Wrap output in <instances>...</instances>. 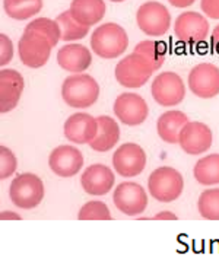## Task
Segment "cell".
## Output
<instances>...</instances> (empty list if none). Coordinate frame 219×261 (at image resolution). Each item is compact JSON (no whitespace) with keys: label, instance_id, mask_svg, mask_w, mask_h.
Returning <instances> with one entry per match:
<instances>
[{"label":"cell","instance_id":"6da1fadb","mask_svg":"<svg viewBox=\"0 0 219 261\" xmlns=\"http://www.w3.org/2000/svg\"><path fill=\"white\" fill-rule=\"evenodd\" d=\"M62 98L72 108H89L100 98V85L91 74L75 73L64 79Z\"/></svg>","mask_w":219,"mask_h":261},{"label":"cell","instance_id":"7a4b0ae2","mask_svg":"<svg viewBox=\"0 0 219 261\" xmlns=\"http://www.w3.org/2000/svg\"><path fill=\"white\" fill-rule=\"evenodd\" d=\"M92 51L101 59H117L129 47V37L126 31L114 22L100 25L91 37Z\"/></svg>","mask_w":219,"mask_h":261},{"label":"cell","instance_id":"3957f363","mask_svg":"<svg viewBox=\"0 0 219 261\" xmlns=\"http://www.w3.org/2000/svg\"><path fill=\"white\" fill-rule=\"evenodd\" d=\"M183 188L184 179L176 168H157L148 179V190L159 203H171L177 200L183 193Z\"/></svg>","mask_w":219,"mask_h":261},{"label":"cell","instance_id":"277c9868","mask_svg":"<svg viewBox=\"0 0 219 261\" xmlns=\"http://www.w3.org/2000/svg\"><path fill=\"white\" fill-rule=\"evenodd\" d=\"M9 197L19 209H35L44 199V184L41 178L31 172L19 174L12 181Z\"/></svg>","mask_w":219,"mask_h":261},{"label":"cell","instance_id":"5b68a950","mask_svg":"<svg viewBox=\"0 0 219 261\" xmlns=\"http://www.w3.org/2000/svg\"><path fill=\"white\" fill-rule=\"evenodd\" d=\"M154 72L155 69L151 66V63L139 53L133 51L118 62L114 73L117 82L121 86L136 89L146 85Z\"/></svg>","mask_w":219,"mask_h":261},{"label":"cell","instance_id":"8992f818","mask_svg":"<svg viewBox=\"0 0 219 261\" xmlns=\"http://www.w3.org/2000/svg\"><path fill=\"white\" fill-rule=\"evenodd\" d=\"M136 22L140 31L149 37L165 35L171 25V15L159 2H146L136 13Z\"/></svg>","mask_w":219,"mask_h":261},{"label":"cell","instance_id":"52a82bcc","mask_svg":"<svg viewBox=\"0 0 219 261\" xmlns=\"http://www.w3.org/2000/svg\"><path fill=\"white\" fill-rule=\"evenodd\" d=\"M53 45L47 38L34 31H25L18 42V53L23 66L40 69L48 62Z\"/></svg>","mask_w":219,"mask_h":261},{"label":"cell","instance_id":"ba28073f","mask_svg":"<svg viewBox=\"0 0 219 261\" xmlns=\"http://www.w3.org/2000/svg\"><path fill=\"white\" fill-rule=\"evenodd\" d=\"M152 98L161 107L178 105L186 96V85L174 72H162L154 79L151 86Z\"/></svg>","mask_w":219,"mask_h":261},{"label":"cell","instance_id":"9c48e42d","mask_svg":"<svg viewBox=\"0 0 219 261\" xmlns=\"http://www.w3.org/2000/svg\"><path fill=\"white\" fill-rule=\"evenodd\" d=\"M188 88L193 94L210 99L219 95V67L212 63H200L188 73Z\"/></svg>","mask_w":219,"mask_h":261},{"label":"cell","instance_id":"30bf717a","mask_svg":"<svg viewBox=\"0 0 219 261\" xmlns=\"http://www.w3.org/2000/svg\"><path fill=\"white\" fill-rule=\"evenodd\" d=\"M114 206L127 216H139L146 210L148 194L145 188L137 182H121L115 187L113 194Z\"/></svg>","mask_w":219,"mask_h":261},{"label":"cell","instance_id":"8fae6325","mask_svg":"<svg viewBox=\"0 0 219 261\" xmlns=\"http://www.w3.org/2000/svg\"><path fill=\"white\" fill-rule=\"evenodd\" d=\"M113 167L120 177L140 175L146 167V153L137 143H125L113 155Z\"/></svg>","mask_w":219,"mask_h":261},{"label":"cell","instance_id":"7c38bea8","mask_svg":"<svg viewBox=\"0 0 219 261\" xmlns=\"http://www.w3.org/2000/svg\"><path fill=\"white\" fill-rule=\"evenodd\" d=\"M213 143V133L209 125L200 121H188L180 132L178 145L188 155H200L208 152Z\"/></svg>","mask_w":219,"mask_h":261},{"label":"cell","instance_id":"4fadbf2b","mask_svg":"<svg viewBox=\"0 0 219 261\" xmlns=\"http://www.w3.org/2000/svg\"><path fill=\"white\" fill-rule=\"evenodd\" d=\"M174 32L181 42L198 44L209 35V22L199 12H183L176 19Z\"/></svg>","mask_w":219,"mask_h":261},{"label":"cell","instance_id":"5bb4252c","mask_svg":"<svg viewBox=\"0 0 219 261\" xmlns=\"http://www.w3.org/2000/svg\"><path fill=\"white\" fill-rule=\"evenodd\" d=\"M114 114L123 124L135 127L145 123L149 114V108L140 95L125 92L115 98Z\"/></svg>","mask_w":219,"mask_h":261},{"label":"cell","instance_id":"9a60e30c","mask_svg":"<svg viewBox=\"0 0 219 261\" xmlns=\"http://www.w3.org/2000/svg\"><path fill=\"white\" fill-rule=\"evenodd\" d=\"M48 165L53 172L59 177H75L84 168V155L76 147L70 145H63L53 150L48 158Z\"/></svg>","mask_w":219,"mask_h":261},{"label":"cell","instance_id":"2e32d148","mask_svg":"<svg viewBox=\"0 0 219 261\" xmlns=\"http://www.w3.org/2000/svg\"><path fill=\"white\" fill-rule=\"evenodd\" d=\"M63 130L72 143L89 145L98 133V120L86 113H76L66 120Z\"/></svg>","mask_w":219,"mask_h":261},{"label":"cell","instance_id":"e0dca14e","mask_svg":"<svg viewBox=\"0 0 219 261\" xmlns=\"http://www.w3.org/2000/svg\"><path fill=\"white\" fill-rule=\"evenodd\" d=\"M25 81L22 74L13 69H5L0 72V113H11L18 107Z\"/></svg>","mask_w":219,"mask_h":261},{"label":"cell","instance_id":"ac0fdd59","mask_svg":"<svg viewBox=\"0 0 219 261\" xmlns=\"http://www.w3.org/2000/svg\"><path fill=\"white\" fill-rule=\"evenodd\" d=\"M115 177L107 165L94 164L88 167L81 175V186L89 196H105L114 187Z\"/></svg>","mask_w":219,"mask_h":261},{"label":"cell","instance_id":"d6986e66","mask_svg":"<svg viewBox=\"0 0 219 261\" xmlns=\"http://www.w3.org/2000/svg\"><path fill=\"white\" fill-rule=\"evenodd\" d=\"M57 63L69 73H84L92 63V54L82 44H66L57 53Z\"/></svg>","mask_w":219,"mask_h":261},{"label":"cell","instance_id":"ffe728a7","mask_svg":"<svg viewBox=\"0 0 219 261\" xmlns=\"http://www.w3.org/2000/svg\"><path fill=\"white\" fill-rule=\"evenodd\" d=\"M98 120V133L94 137V140L89 143L92 150L104 153L111 150L120 140V127L117 124L114 118L108 115H100L96 117Z\"/></svg>","mask_w":219,"mask_h":261},{"label":"cell","instance_id":"44dd1931","mask_svg":"<svg viewBox=\"0 0 219 261\" xmlns=\"http://www.w3.org/2000/svg\"><path fill=\"white\" fill-rule=\"evenodd\" d=\"M188 123V117L183 111L173 110L167 111L158 118L157 132L159 137L169 145H176L178 143L180 139V132L183 130V127Z\"/></svg>","mask_w":219,"mask_h":261},{"label":"cell","instance_id":"7402d4cb","mask_svg":"<svg viewBox=\"0 0 219 261\" xmlns=\"http://www.w3.org/2000/svg\"><path fill=\"white\" fill-rule=\"evenodd\" d=\"M69 11L76 21L92 27L104 18L107 6L104 0H72Z\"/></svg>","mask_w":219,"mask_h":261},{"label":"cell","instance_id":"603a6c76","mask_svg":"<svg viewBox=\"0 0 219 261\" xmlns=\"http://www.w3.org/2000/svg\"><path fill=\"white\" fill-rule=\"evenodd\" d=\"M194 178L200 186L210 187L219 184V153H212L199 159L193 169Z\"/></svg>","mask_w":219,"mask_h":261},{"label":"cell","instance_id":"cb8c5ba5","mask_svg":"<svg viewBox=\"0 0 219 261\" xmlns=\"http://www.w3.org/2000/svg\"><path fill=\"white\" fill-rule=\"evenodd\" d=\"M6 15L15 21H25L42 9V0H3Z\"/></svg>","mask_w":219,"mask_h":261},{"label":"cell","instance_id":"d4e9b609","mask_svg":"<svg viewBox=\"0 0 219 261\" xmlns=\"http://www.w3.org/2000/svg\"><path fill=\"white\" fill-rule=\"evenodd\" d=\"M56 21H57L59 27H60V32H62L60 40H62V41H78V40L85 38V37L89 34V27L76 21L72 16L70 11L62 12V13L56 18Z\"/></svg>","mask_w":219,"mask_h":261},{"label":"cell","instance_id":"484cf974","mask_svg":"<svg viewBox=\"0 0 219 261\" xmlns=\"http://www.w3.org/2000/svg\"><path fill=\"white\" fill-rule=\"evenodd\" d=\"M135 53H139L140 56H143L148 62L151 63V66L158 70L164 62H165V56H167V45L161 41H145L137 42L135 47Z\"/></svg>","mask_w":219,"mask_h":261},{"label":"cell","instance_id":"4316f807","mask_svg":"<svg viewBox=\"0 0 219 261\" xmlns=\"http://www.w3.org/2000/svg\"><path fill=\"white\" fill-rule=\"evenodd\" d=\"M200 216L206 220H219V188L205 190L198 201Z\"/></svg>","mask_w":219,"mask_h":261},{"label":"cell","instance_id":"83f0119b","mask_svg":"<svg viewBox=\"0 0 219 261\" xmlns=\"http://www.w3.org/2000/svg\"><path fill=\"white\" fill-rule=\"evenodd\" d=\"M25 31H34L40 34V35H42L44 38H47L50 41L53 47L57 45V42L60 41V35H62L57 21H53V19H48V18L34 19L27 25Z\"/></svg>","mask_w":219,"mask_h":261},{"label":"cell","instance_id":"f1b7e54d","mask_svg":"<svg viewBox=\"0 0 219 261\" xmlns=\"http://www.w3.org/2000/svg\"><path fill=\"white\" fill-rule=\"evenodd\" d=\"M79 220H111L113 216L110 213L108 206L105 204L104 201L100 200H92L85 203L84 206L79 210L78 215Z\"/></svg>","mask_w":219,"mask_h":261},{"label":"cell","instance_id":"f546056e","mask_svg":"<svg viewBox=\"0 0 219 261\" xmlns=\"http://www.w3.org/2000/svg\"><path fill=\"white\" fill-rule=\"evenodd\" d=\"M18 168V159L9 147L0 146V178L8 179L15 174Z\"/></svg>","mask_w":219,"mask_h":261},{"label":"cell","instance_id":"4dcf8cb0","mask_svg":"<svg viewBox=\"0 0 219 261\" xmlns=\"http://www.w3.org/2000/svg\"><path fill=\"white\" fill-rule=\"evenodd\" d=\"M13 59V42L6 34H0V66L9 64Z\"/></svg>","mask_w":219,"mask_h":261},{"label":"cell","instance_id":"1f68e13d","mask_svg":"<svg viewBox=\"0 0 219 261\" xmlns=\"http://www.w3.org/2000/svg\"><path fill=\"white\" fill-rule=\"evenodd\" d=\"M202 12L212 19H219V0H200Z\"/></svg>","mask_w":219,"mask_h":261},{"label":"cell","instance_id":"d6a6232c","mask_svg":"<svg viewBox=\"0 0 219 261\" xmlns=\"http://www.w3.org/2000/svg\"><path fill=\"white\" fill-rule=\"evenodd\" d=\"M210 45L219 54V23L213 28V31H212V35H210Z\"/></svg>","mask_w":219,"mask_h":261},{"label":"cell","instance_id":"836d02e7","mask_svg":"<svg viewBox=\"0 0 219 261\" xmlns=\"http://www.w3.org/2000/svg\"><path fill=\"white\" fill-rule=\"evenodd\" d=\"M152 219L154 220H177V215H174V213H171V212L165 210V212H159V213L155 215Z\"/></svg>","mask_w":219,"mask_h":261},{"label":"cell","instance_id":"e575fe53","mask_svg":"<svg viewBox=\"0 0 219 261\" xmlns=\"http://www.w3.org/2000/svg\"><path fill=\"white\" fill-rule=\"evenodd\" d=\"M174 8H188L191 6L196 0H168Z\"/></svg>","mask_w":219,"mask_h":261},{"label":"cell","instance_id":"d590c367","mask_svg":"<svg viewBox=\"0 0 219 261\" xmlns=\"http://www.w3.org/2000/svg\"><path fill=\"white\" fill-rule=\"evenodd\" d=\"M0 219L2 220H8V219H16V220H21L22 218L18 215V213H13V212H3L2 215H0Z\"/></svg>","mask_w":219,"mask_h":261},{"label":"cell","instance_id":"8d00e7d4","mask_svg":"<svg viewBox=\"0 0 219 261\" xmlns=\"http://www.w3.org/2000/svg\"><path fill=\"white\" fill-rule=\"evenodd\" d=\"M110 2H114V3H121V2H125V0H110Z\"/></svg>","mask_w":219,"mask_h":261}]
</instances>
